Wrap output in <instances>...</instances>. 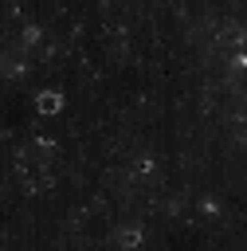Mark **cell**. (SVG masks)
<instances>
[{
	"mask_svg": "<svg viewBox=\"0 0 247 251\" xmlns=\"http://www.w3.org/2000/svg\"><path fill=\"white\" fill-rule=\"evenodd\" d=\"M35 106H39V114H55V110H63V94L59 90H39Z\"/></svg>",
	"mask_w": 247,
	"mask_h": 251,
	"instance_id": "6da1fadb",
	"label": "cell"
}]
</instances>
